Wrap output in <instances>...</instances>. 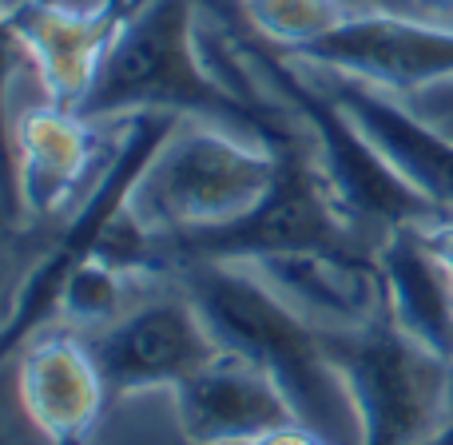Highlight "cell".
Listing matches in <instances>:
<instances>
[{"mask_svg":"<svg viewBox=\"0 0 453 445\" xmlns=\"http://www.w3.org/2000/svg\"><path fill=\"white\" fill-rule=\"evenodd\" d=\"M183 287L223 350L255 362L287 398L298 426L314 430L326 445H358V414L326 334L290 314L242 263L191 258Z\"/></svg>","mask_w":453,"mask_h":445,"instance_id":"1","label":"cell"},{"mask_svg":"<svg viewBox=\"0 0 453 445\" xmlns=\"http://www.w3.org/2000/svg\"><path fill=\"white\" fill-rule=\"evenodd\" d=\"M199 16L203 0H135L119 20L80 116L111 124L140 111H172L239 127L266 143H279L295 132V119L271 124L219 88L203 56Z\"/></svg>","mask_w":453,"mask_h":445,"instance_id":"2","label":"cell"},{"mask_svg":"<svg viewBox=\"0 0 453 445\" xmlns=\"http://www.w3.org/2000/svg\"><path fill=\"white\" fill-rule=\"evenodd\" d=\"M239 12L250 36L287 56L311 52L346 20L366 16L350 0H239Z\"/></svg>","mask_w":453,"mask_h":445,"instance_id":"16","label":"cell"},{"mask_svg":"<svg viewBox=\"0 0 453 445\" xmlns=\"http://www.w3.org/2000/svg\"><path fill=\"white\" fill-rule=\"evenodd\" d=\"M175 124H180V116H172V111H140V116L116 119V140H111V151L104 159L100 175L80 196V203L64 215V231L56 234V242L28 266L20 287L12 290V303H8L4 314V334H0L8 354L24 338H32L36 330H44L52 322L56 295H60L64 279L84 258H92L111 226L132 211L140 175L148 172L151 156L159 151V143L167 140V132Z\"/></svg>","mask_w":453,"mask_h":445,"instance_id":"5","label":"cell"},{"mask_svg":"<svg viewBox=\"0 0 453 445\" xmlns=\"http://www.w3.org/2000/svg\"><path fill=\"white\" fill-rule=\"evenodd\" d=\"M250 445H326V441H322L314 430H306V426L290 422V426H279V430L263 433V438L250 441Z\"/></svg>","mask_w":453,"mask_h":445,"instance_id":"18","label":"cell"},{"mask_svg":"<svg viewBox=\"0 0 453 445\" xmlns=\"http://www.w3.org/2000/svg\"><path fill=\"white\" fill-rule=\"evenodd\" d=\"M16 398L48 445H88L111 390L84 334L44 326L16 346Z\"/></svg>","mask_w":453,"mask_h":445,"instance_id":"11","label":"cell"},{"mask_svg":"<svg viewBox=\"0 0 453 445\" xmlns=\"http://www.w3.org/2000/svg\"><path fill=\"white\" fill-rule=\"evenodd\" d=\"M295 60L350 72L398 96H418L453 80V24L426 20V16L366 12L346 20L322 44Z\"/></svg>","mask_w":453,"mask_h":445,"instance_id":"12","label":"cell"},{"mask_svg":"<svg viewBox=\"0 0 453 445\" xmlns=\"http://www.w3.org/2000/svg\"><path fill=\"white\" fill-rule=\"evenodd\" d=\"M140 282H143V274L124 271V266L108 263V258H84V263L64 279L48 326L76 330V334H84V338L96 334V330H104L108 322H116L135 298H143Z\"/></svg>","mask_w":453,"mask_h":445,"instance_id":"15","label":"cell"},{"mask_svg":"<svg viewBox=\"0 0 453 445\" xmlns=\"http://www.w3.org/2000/svg\"><path fill=\"white\" fill-rule=\"evenodd\" d=\"M414 234L453 287V215H430V219L414 223Z\"/></svg>","mask_w":453,"mask_h":445,"instance_id":"17","label":"cell"},{"mask_svg":"<svg viewBox=\"0 0 453 445\" xmlns=\"http://www.w3.org/2000/svg\"><path fill=\"white\" fill-rule=\"evenodd\" d=\"M295 60V56H290ZM358 124V132L374 143V151L390 164V172L438 215H453V135L422 116L406 96L378 88L362 76L322 64L298 60Z\"/></svg>","mask_w":453,"mask_h":445,"instance_id":"10","label":"cell"},{"mask_svg":"<svg viewBox=\"0 0 453 445\" xmlns=\"http://www.w3.org/2000/svg\"><path fill=\"white\" fill-rule=\"evenodd\" d=\"M358 12H394V16H418L414 0H350Z\"/></svg>","mask_w":453,"mask_h":445,"instance_id":"19","label":"cell"},{"mask_svg":"<svg viewBox=\"0 0 453 445\" xmlns=\"http://www.w3.org/2000/svg\"><path fill=\"white\" fill-rule=\"evenodd\" d=\"M426 445H453V418H449V422H446V426H441V430H438V433H434V438H430V441H426Z\"/></svg>","mask_w":453,"mask_h":445,"instance_id":"21","label":"cell"},{"mask_svg":"<svg viewBox=\"0 0 453 445\" xmlns=\"http://www.w3.org/2000/svg\"><path fill=\"white\" fill-rule=\"evenodd\" d=\"M88 346L111 398H143L156 390L172 394L183 378L203 370L223 350L188 287L135 298L116 322L88 334Z\"/></svg>","mask_w":453,"mask_h":445,"instance_id":"6","label":"cell"},{"mask_svg":"<svg viewBox=\"0 0 453 445\" xmlns=\"http://www.w3.org/2000/svg\"><path fill=\"white\" fill-rule=\"evenodd\" d=\"M326 342L358 414V445H426L453 418V358L406 334L390 314Z\"/></svg>","mask_w":453,"mask_h":445,"instance_id":"4","label":"cell"},{"mask_svg":"<svg viewBox=\"0 0 453 445\" xmlns=\"http://www.w3.org/2000/svg\"><path fill=\"white\" fill-rule=\"evenodd\" d=\"M242 266L290 314H298L306 326L326 338L358 334L390 314L382 266L370 250H279V255L247 258Z\"/></svg>","mask_w":453,"mask_h":445,"instance_id":"9","label":"cell"},{"mask_svg":"<svg viewBox=\"0 0 453 445\" xmlns=\"http://www.w3.org/2000/svg\"><path fill=\"white\" fill-rule=\"evenodd\" d=\"M414 4H418V16H426V20L453 24V0H414Z\"/></svg>","mask_w":453,"mask_h":445,"instance_id":"20","label":"cell"},{"mask_svg":"<svg viewBox=\"0 0 453 445\" xmlns=\"http://www.w3.org/2000/svg\"><path fill=\"white\" fill-rule=\"evenodd\" d=\"M116 127L96 124L56 104L8 108V148H12V203L28 223H48L80 203L100 175L96 159L108 156Z\"/></svg>","mask_w":453,"mask_h":445,"instance_id":"7","label":"cell"},{"mask_svg":"<svg viewBox=\"0 0 453 445\" xmlns=\"http://www.w3.org/2000/svg\"><path fill=\"white\" fill-rule=\"evenodd\" d=\"M132 4H135V0H111V12H116V16H124Z\"/></svg>","mask_w":453,"mask_h":445,"instance_id":"22","label":"cell"},{"mask_svg":"<svg viewBox=\"0 0 453 445\" xmlns=\"http://www.w3.org/2000/svg\"><path fill=\"white\" fill-rule=\"evenodd\" d=\"M279 180L274 143L239 127L180 116L132 196L135 219L159 239L164 255H180L231 231L271 196Z\"/></svg>","mask_w":453,"mask_h":445,"instance_id":"3","label":"cell"},{"mask_svg":"<svg viewBox=\"0 0 453 445\" xmlns=\"http://www.w3.org/2000/svg\"><path fill=\"white\" fill-rule=\"evenodd\" d=\"M4 4H8V0H4Z\"/></svg>","mask_w":453,"mask_h":445,"instance_id":"23","label":"cell"},{"mask_svg":"<svg viewBox=\"0 0 453 445\" xmlns=\"http://www.w3.org/2000/svg\"><path fill=\"white\" fill-rule=\"evenodd\" d=\"M172 410L188 445H250L295 422L271 378L234 350H219L203 370L183 378L172 390Z\"/></svg>","mask_w":453,"mask_h":445,"instance_id":"13","label":"cell"},{"mask_svg":"<svg viewBox=\"0 0 453 445\" xmlns=\"http://www.w3.org/2000/svg\"><path fill=\"white\" fill-rule=\"evenodd\" d=\"M119 20L124 16L111 8H80L68 0H8V56L36 80L48 104L80 111L119 32Z\"/></svg>","mask_w":453,"mask_h":445,"instance_id":"8","label":"cell"},{"mask_svg":"<svg viewBox=\"0 0 453 445\" xmlns=\"http://www.w3.org/2000/svg\"><path fill=\"white\" fill-rule=\"evenodd\" d=\"M386 279V311L406 334L453 358V287L418 242L414 223L394 231L378 247Z\"/></svg>","mask_w":453,"mask_h":445,"instance_id":"14","label":"cell"}]
</instances>
